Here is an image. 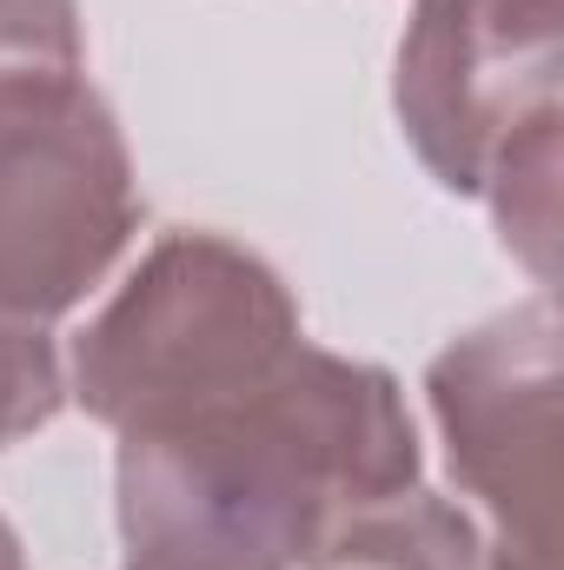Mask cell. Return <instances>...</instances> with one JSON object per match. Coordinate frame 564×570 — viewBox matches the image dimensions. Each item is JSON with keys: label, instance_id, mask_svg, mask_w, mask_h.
Here are the masks:
<instances>
[{"label": "cell", "instance_id": "8992f818", "mask_svg": "<svg viewBox=\"0 0 564 570\" xmlns=\"http://www.w3.org/2000/svg\"><path fill=\"white\" fill-rule=\"evenodd\" d=\"M558 173H564V120H545L505 146L478 186L505 253L532 273L538 292L558 285Z\"/></svg>", "mask_w": 564, "mask_h": 570}, {"label": "cell", "instance_id": "6da1fadb", "mask_svg": "<svg viewBox=\"0 0 564 570\" xmlns=\"http://www.w3.org/2000/svg\"><path fill=\"white\" fill-rule=\"evenodd\" d=\"M412 484L425 444L399 379L305 338L273 379L120 431V570H305Z\"/></svg>", "mask_w": 564, "mask_h": 570}, {"label": "cell", "instance_id": "5b68a950", "mask_svg": "<svg viewBox=\"0 0 564 570\" xmlns=\"http://www.w3.org/2000/svg\"><path fill=\"white\" fill-rule=\"evenodd\" d=\"M564 0H412L392 53V114L419 166L478 199L518 134L564 120Z\"/></svg>", "mask_w": 564, "mask_h": 570}, {"label": "cell", "instance_id": "3957f363", "mask_svg": "<svg viewBox=\"0 0 564 570\" xmlns=\"http://www.w3.org/2000/svg\"><path fill=\"white\" fill-rule=\"evenodd\" d=\"M146 219L114 107L80 73L0 87V312L67 318Z\"/></svg>", "mask_w": 564, "mask_h": 570}, {"label": "cell", "instance_id": "277c9868", "mask_svg": "<svg viewBox=\"0 0 564 570\" xmlns=\"http://www.w3.org/2000/svg\"><path fill=\"white\" fill-rule=\"evenodd\" d=\"M425 405L492 570H558V305L552 292L458 332Z\"/></svg>", "mask_w": 564, "mask_h": 570}, {"label": "cell", "instance_id": "52a82bcc", "mask_svg": "<svg viewBox=\"0 0 564 570\" xmlns=\"http://www.w3.org/2000/svg\"><path fill=\"white\" fill-rule=\"evenodd\" d=\"M67 405V352L54 345V325L0 312V451L47 431Z\"/></svg>", "mask_w": 564, "mask_h": 570}, {"label": "cell", "instance_id": "ba28073f", "mask_svg": "<svg viewBox=\"0 0 564 570\" xmlns=\"http://www.w3.org/2000/svg\"><path fill=\"white\" fill-rule=\"evenodd\" d=\"M80 67H87L80 0H0V87Z\"/></svg>", "mask_w": 564, "mask_h": 570}, {"label": "cell", "instance_id": "7a4b0ae2", "mask_svg": "<svg viewBox=\"0 0 564 570\" xmlns=\"http://www.w3.org/2000/svg\"><path fill=\"white\" fill-rule=\"evenodd\" d=\"M305 345L292 285L240 239L159 233L67 352V399L114 431L233 399Z\"/></svg>", "mask_w": 564, "mask_h": 570}, {"label": "cell", "instance_id": "30bf717a", "mask_svg": "<svg viewBox=\"0 0 564 570\" xmlns=\"http://www.w3.org/2000/svg\"><path fill=\"white\" fill-rule=\"evenodd\" d=\"M305 570H352V564H339V558H312Z\"/></svg>", "mask_w": 564, "mask_h": 570}, {"label": "cell", "instance_id": "9c48e42d", "mask_svg": "<svg viewBox=\"0 0 564 570\" xmlns=\"http://www.w3.org/2000/svg\"><path fill=\"white\" fill-rule=\"evenodd\" d=\"M0 570H27V551H20V531L0 518Z\"/></svg>", "mask_w": 564, "mask_h": 570}]
</instances>
